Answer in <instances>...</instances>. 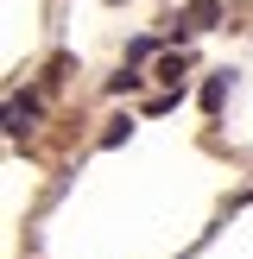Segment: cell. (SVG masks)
Returning a JSON list of instances; mask_svg holds the SVG:
<instances>
[{
  "instance_id": "cell-1",
  "label": "cell",
  "mask_w": 253,
  "mask_h": 259,
  "mask_svg": "<svg viewBox=\"0 0 253 259\" xmlns=\"http://www.w3.org/2000/svg\"><path fill=\"white\" fill-rule=\"evenodd\" d=\"M32 120H38V101H19V95H13V101H7V133L19 139V133H25Z\"/></svg>"
},
{
  "instance_id": "cell-2",
  "label": "cell",
  "mask_w": 253,
  "mask_h": 259,
  "mask_svg": "<svg viewBox=\"0 0 253 259\" xmlns=\"http://www.w3.org/2000/svg\"><path fill=\"white\" fill-rule=\"evenodd\" d=\"M215 19H222V0H196V7H190V19H184V25H190V32H209Z\"/></svg>"
},
{
  "instance_id": "cell-3",
  "label": "cell",
  "mask_w": 253,
  "mask_h": 259,
  "mask_svg": "<svg viewBox=\"0 0 253 259\" xmlns=\"http://www.w3.org/2000/svg\"><path fill=\"white\" fill-rule=\"evenodd\" d=\"M228 76H234V70H215L209 82H202V108H209V114L222 108V95H228Z\"/></svg>"
}]
</instances>
